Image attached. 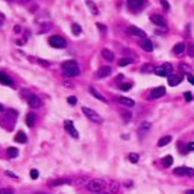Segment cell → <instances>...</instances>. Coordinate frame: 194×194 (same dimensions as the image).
<instances>
[{"instance_id": "34", "label": "cell", "mask_w": 194, "mask_h": 194, "mask_svg": "<svg viewBox=\"0 0 194 194\" xmlns=\"http://www.w3.org/2000/svg\"><path fill=\"white\" fill-rule=\"evenodd\" d=\"M130 87H132V85L129 84V83H125V84H120V85H119V89H120V90H123V91L130 90Z\"/></svg>"}, {"instance_id": "5", "label": "cell", "mask_w": 194, "mask_h": 194, "mask_svg": "<svg viewBox=\"0 0 194 194\" xmlns=\"http://www.w3.org/2000/svg\"><path fill=\"white\" fill-rule=\"evenodd\" d=\"M174 174L181 177V175H188V177H194V170L188 168V167H178L174 170Z\"/></svg>"}, {"instance_id": "39", "label": "cell", "mask_w": 194, "mask_h": 194, "mask_svg": "<svg viewBox=\"0 0 194 194\" xmlns=\"http://www.w3.org/2000/svg\"><path fill=\"white\" fill-rule=\"evenodd\" d=\"M161 5H162V7L165 10H170V3L167 2V0H161Z\"/></svg>"}, {"instance_id": "51", "label": "cell", "mask_w": 194, "mask_h": 194, "mask_svg": "<svg viewBox=\"0 0 194 194\" xmlns=\"http://www.w3.org/2000/svg\"><path fill=\"white\" fill-rule=\"evenodd\" d=\"M2 110H3V107H2V104H0V112H2Z\"/></svg>"}, {"instance_id": "38", "label": "cell", "mask_w": 194, "mask_h": 194, "mask_svg": "<svg viewBox=\"0 0 194 194\" xmlns=\"http://www.w3.org/2000/svg\"><path fill=\"white\" fill-rule=\"evenodd\" d=\"M0 194H13V190L12 188H2L0 190Z\"/></svg>"}, {"instance_id": "8", "label": "cell", "mask_w": 194, "mask_h": 194, "mask_svg": "<svg viewBox=\"0 0 194 194\" xmlns=\"http://www.w3.org/2000/svg\"><path fill=\"white\" fill-rule=\"evenodd\" d=\"M64 126H65V129H67V132L70 133L74 139H77L78 138V132H77V129L74 128V123L71 122V120H65L64 122Z\"/></svg>"}, {"instance_id": "12", "label": "cell", "mask_w": 194, "mask_h": 194, "mask_svg": "<svg viewBox=\"0 0 194 194\" xmlns=\"http://www.w3.org/2000/svg\"><path fill=\"white\" fill-rule=\"evenodd\" d=\"M0 84L9 85V87H12V85H13V80H12V78H10L7 74H5V72L0 71Z\"/></svg>"}, {"instance_id": "29", "label": "cell", "mask_w": 194, "mask_h": 194, "mask_svg": "<svg viewBox=\"0 0 194 194\" xmlns=\"http://www.w3.org/2000/svg\"><path fill=\"white\" fill-rule=\"evenodd\" d=\"M133 60L132 58H122V60H119V65L120 67H125V65H129V64H132Z\"/></svg>"}, {"instance_id": "28", "label": "cell", "mask_w": 194, "mask_h": 194, "mask_svg": "<svg viewBox=\"0 0 194 194\" xmlns=\"http://www.w3.org/2000/svg\"><path fill=\"white\" fill-rule=\"evenodd\" d=\"M162 164H164V167H165V168L171 167V165H172V156H171V155H167L165 158L162 159Z\"/></svg>"}, {"instance_id": "7", "label": "cell", "mask_w": 194, "mask_h": 194, "mask_svg": "<svg viewBox=\"0 0 194 194\" xmlns=\"http://www.w3.org/2000/svg\"><path fill=\"white\" fill-rule=\"evenodd\" d=\"M28 104L32 109H38V107L42 106V101H41V99H39L36 94H31L28 97Z\"/></svg>"}, {"instance_id": "14", "label": "cell", "mask_w": 194, "mask_h": 194, "mask_svg": "<svg viewBox=\"0 0 194 194\" xmlns=\"http://www.w3.org/2000/svg\"><path fill=\"white\" fill-rule=\"evenodd\" d=\"M164 94H165V87H158L155 90H152L151 97L152 99H159V97H162Z\"/></svg>"}, {"instance_id": "35", "label": "cell", "mask_w": 194, "mask_h": 194, "mask_svg": "<svg viewBox=\"0 0 194 194\" xmlns=\"http://www.w3.org/2000/svg\"><path fill=\"white\" fill-rule=\"evenodd\" d=\"M97 28H99V31L101 33H103V35H106V33H107V28H106V26H104V25H101V23H97Z\"/></svg>"}, {"instance_id": "52", "label": "cell", "mask_w": 194, "mask_h": 194, "mask_svg": "<svg viewBox=\"0 0 194 194\" xmlns=\"http://www.w3.org/2000/svg\"><path fill=\"white\" fill-rule=\"evenodd\" d=\"M38 194H43V193H38Z\"/></svg>"}, {"instance_id": "43", "label": "cell", "mask_w": 194, "mask_h": 194, "mask_svg": "<svg viewBox=\"0 0 194 194\" xmlns=\"http://www.w3.org/2000/svg\"><path fill=\"white\" fill-rule=\"evenodd\" d=\"M162 67H164V68H165V70H167L168 72H171V71H172V67H171V64H168V62H167V64H164Z\"/></svg>"}, {"instance_id": "42", "label": "cell", "mask_w": 194, "mask_h": 194, "mask_svg": "<svg viewBox=\"0 0 194 194\" xmlns=\"http://www.w3.org/2000/svg\"><path fill=\"white\" fill-rule=\"evenodd\" d=\"M36 62H38V64H41V65H43V67H49V62L43 61V60H36Z\"/></svg>"}, {"instance_id": "4", "label": "cell", "mask_w": 194, "mask_h": 194, "mask_svg": "<svg viewBox=\"0 0 194 194\" xmlns=\"http://www.w3.org/2000/svg\"><path fill=\"white\" fill-rule=\"evenodd\" d=\"M48 43H49L52 48H61V49L67 47V41L62 38V36H60V35L51 36V38L48 39Z\"/></svg>"}, {"instance_id": "1", "label": "cell", "mask_w": 194, "mask_h": 194, "mask_svg": "<svg viewBox=\"0 0 194 194\" xmlns=\"http://www.w3.org/2000/svg\"><path fill=\"white\" fill-rule=\"evenodd\" d=\"M62 70L67 77H77L80 74V68L76 61H65L62 64Z\"/></svg>"}, {"instance_id": "26", "label": "cell", "mask_w": 194, "mask_h": 194, "mask_svg": "<svg viewBox=\"0 0 194 194\" xmlns=\"http://www.w3.org/2000/svg\"><path fill=\"white\" fill-rule=\"evenodd\" d=\"M185 51V43H177L174 47V52L175 54H183Z\"/></svg>"}, {"instance_id": "45", "label": "cell", "mask_w": 194, "mask_h": 194, "mask_svg": "<svg viewBox=\"0 0 194 194\" xmlns=\"http://www.w3.org/2000/svg\"><path fill=\"white\" fill-rule=\"evenodd\" d=\"M187 78H188V81H190V83H191V84L194 85V76H191V74H190V76L187 77Z\"/></svg>"}, {"instance_id": "17", "label": "cell", "mask_w": 194, "mask_h": 194, "mask_svg": "<svg viewBox=\"0 0 194 194\" xmlns=\"http://www.w3.org/2000/svg\"><path fill=\"white\" fill-rule=\"evenodd\" d=\"M181 77H178V76H170L168 77V84L171 85V87H174V85H178L181 83Z\"/></svg>"}, {"instance_id": "19", "label": "cell", "mask_w": 194, "mask_h": 194, "mask_svg": "<svg viewBox=\"0 0 194 194\" xmlns=\"http://www.w3.org/2000/svg\"><path fill=\"white\" fill-rule=\"evenodd\" d=\"M101 55H103V57L106 58L107 61H113V60H114V54L110 51V49H106V48L101 51Z\"/></svg>"}, {"instance_id": "41", "label": "cell", "mask_w": 194, "mask_h": 194, "mask_svg": "<svg viewBox=\"0 0 194 194\" xmlns=\"http://www.w3.org/2000/svg\"><path fill=\"white\" fill-rule=\"evenodd\" d=\"M61 184H64L61 180H55V181H52L51 183V187H57V185H61Z\"/></svg>"}, {"instance_id": "13", "label": "cell", "mask_w": 194, "mask_h": 194, "mask_svg": "<svg viewBox=\"0 0 194 194\" xmlns=\"http://www.w3.org/2000/svg\"><path fill=\"white\" fill-rule=\"evenodd\" d=\"M89 90H90V94H91V96H94L96 99H99L100 101H103V103H107V100H106V97H104L103 94H100L97 89H94V87H90Z\"/></svg>"}, {"instance_id": "21", "label": "cell", "mask_w": 194, "mask_h": 194, "mask_svg": "<svg viewBox=\"0 0 194 194\" xmlns=\"http://www.w3.org/2000/svg\"><path fill=\"white\" fill-rule=\"evenodd\" d=\"M172 141V138L170 136V135H167V136H162L159 141H158V147H165V145H168V143Z\"/></svg>"}, {"instance_id": "30", "label": "cell", "mask_w": 194, "mask_h": 194, "mask_svg": "<svg viewBox=\"0 0 194 194\" xmlns=\"http://www.w3.org/2000/svg\"><path fill=\"white\" fill-rule=\"evenodd\" d=\"M7 155H9L10 158H16V156L19 155V152H18L16 148H7Z\"/></svg>"}, {"instance_id": "3", "label": "cell", "mask_w": 194, "mask_h": 194, "mask_svg": "<svg viewBox=\"0 0 194 194\" xmlns=\"http://www.w3.org/2000/svg\"><path fill=\"white\" fill-rule=\"evenodd\" d=\"M104 187H106V181L100 180V178H93L87 183V188L90 190L91 193H100V191H103Z\"/></svg>"}, {"instance_id": "2", "label": "cell", "mask_w": 194, "mask_h": 194, "mask_svg": "<svg viewBox=\"0 0 194 194\" xmlns=\"http://www.w3.org/2000/svg\"><path fill=\"white\" fill-rule=\"evenodd\" d=\"M81 112L84 113L85 118L89 119L90 122H93L94 125H101V123H103V118H101L97 112H94L93 109H90V107H83Z\"/></svg>"}, {"instance_id": "47", "label": "cell", "mask_w": 194, "mask_h": 194, "mask_svg": "<svg viewBox=\"0 0 194 194\" xmlns=\"http://www.w3.org/2000/svg\"><path fill=\"white\" fill-rule=\"evenodd\" d=\"M188 151H194V142H191V143H188Z\"/></svg>"}, {"instance_id": "20", "label": "cell", "mask_w": 194, "mask_h": 194, "mask_svg": "<svg viewBox=\"0 0 194 194\" xmlns=\"http://www.w3.org/2000/svg\"><path fill=\"white\" fill-rule=\"evenodd\" d=\"M109 187H110V193H112V194H118L119 190H120V184H119V183H116V181H112V183H109Z\"/></svg>"}, {"instance_id": "24", "label": "cell", "mask_w": 194, "mask_h": 194, "mask_svg": "<svg viewBox=\"0 0 194 194\" xmlns=\"http://www.w3.org/2000/svg\"><path fill=\"white\" fill-rule=\"evenodd\" d=\"M154 71H155L156 76H159V77H168V74H170V72L167 71L164 67H158V68H155Z\"/></svg>"}, {"instance_id": "16", "label": "cell", "mask_w": 194, "mask_h": 194, "mask_svg": "<svg viewBox=\"0 0 194 194\" xmlns=\"http://www.w3.org/2000/svg\"><path fill=\"white\" fill-rule=\"evenodd\" d=\"M141 47H142L147 52H151L152 49H154V43H152L149 39H143L142 42H141Z\"/></svg>"}, {"instance_id": "33", "label": "cell", "mask_w": 194, "mask_h": 194, "mask_svg": "<svg viewBox=\"0 0 194 194\" xmlns=\"http://www.w3.org/2000/svg\"><path fill=\"white\" fill-rule=\"evenodd\" d=\"M120 114H122V118L125 119V120H130V118H132V114L129 113V112H126V110H122Z\"/></svg>"}, {"instance_id": "37", "label": "cell", "mask_w": 194, "mask_h": 194, "mask_svg": "<svg viewBox=\"0 0 194 194\" xmlns=\"http://www.w3.org/2000/svg\"><path fill=\"white\" fill-rule=\"evenodd\" d=\"M38 177H39V172H38L36 170H32V171H31V178H32V180H36Z\"/></svg>"}, {"instance_id": "6", "label": "cell", "mask_w": 194, "mask_h": 194, "mask_svg": "<svg viewBox=\"0 0 194 194\" xmlns=\"http://www.w3.org/2000/svg\"><path fill=\"white\" fill-rule=\"evenodd\" d=\"M110 74H112V68H110L109 65H104V67H100L99 70H97L96 77L100 80V78H106V77H109Z\"/></svg>"}, {"instance_id": "9", "label": "cell", "mask_w": 194, "mask_h": 194, "mask_svg": "<svg viewBox=\"0 0 194 194\" xmlns=\"http://www.w3.org/2000/svg\"><path fill=\"white\" fill-rule=\"evenodd\" d=\"M128 32L130 33V35H135V36H138V38H147V33L143 32L141 28H136V26H129Z\"/></svg>"}, {"instance_id": "11", "label": "cell", "mask_w": 194, "mask_h": 194, "mask_svg": "<svg viewBox=\"0 0 194 194\" xmlns=\"http://www.w3.org/2000/svg\"><path fill=\"white\" fill-rule=\"evenodd\" d=\"M152 23H155L156 26H164L165 28V19L162 18L161 14H151Z\"/></svg>"}, {"instance_id": "49", "label": "cell", "mask_w": 194, "mask_h": 194, "mask_svg": "<svg viewBox=\"0 0 194 194\" xmlns=\"http://www.w3.org/2000/svg\"><path fill=\"white\" fill-rule=\"evenodd\" d=\"M185 194H194V190H187V191H185Z\"/></svg>"}, {"instance_id": "48", "label": "cell", "mask_w": 194, "mask_h": 194, "mask_svg": "<svg viewBox=\"0 0 194 194\" xmlns=\"http://www.w3.org/2000/svg\"><path fill=\"white\" fill-rule=\"evenodd\" d=\"M14 33H20V26H14Z\"/></svg>"}, {"instance_id": "31", "label": "cell", "mask_w": 194, "mask_h": 194, "mask_svg": "<svg viewBox=\"0 0 194 194\" xmlns=\"http://www.w3.org/2000/svg\"><path fill=\"white\" fill-rule=\"evenodd\" d=\"M71 29H72V33H74V35H80V33H81V26H80V25L72 23Z\"/></svg>"}, {"instance_id": "27", "label": "cell", "mask_w": 194, "mask_h": 194, "mask_svg": "<svg viewBox=\"0 0 194 194\" xmlns=\"http://www.w3.org/2000/svg\"><path fill=\"white\" fill-rule=\"evenodd\" d=\"M185 48H187V55H190L191 58H194V43L193 42H188Z\"/></svg>"}, {"instance_id": "46", "label": "cell", "mask_w": 194, "mask_h": 194, "mask_svg": "<svg viewBox=\"0 0 194 194\" xmlns=\"http://www.w3.org/2000/svg\"><path fill=\"white\" fill-rule=\"evenodd\" d=\"M181 67H183V70H184V71H187V72L191 71V68H190L188 65H181Z\"/></svg>"}, {"instance_id": "32", "label": "cell", "mask_w": 194, "mask_h": 194, "mask_svg": "<svg viewBox=\"0 0 194 194\" xmlns=\"http://www.w3.org/2000/svg\"><path fill=\"white\" fill-rule=\"evenodd\" d=\"M129 161L132 162V164H136L138 162V159H139V155H138V154H129Z\"/></svg>"}, {"instance_id": "36", "label": "cell", "mask_w": 194, "mask_h": 194, "mask_svg": "<svg viewBox=\"0 0 194 194\" xmlns=\"http://www.w3.org/2000/svg\"><path fill=\"white\" fill-rule=\"evenodd\" d=\"M67 101H68V104H71V106H74V104L77 103V97H74V96H70V97L67 99Z\"/></svg>"}, {"instance_id": "10", "label": "cell", "mask_w": 194, "mask_h": 194, "mask_svg": "<svg viewBox=\"0 0 194 194\" xmlns=\"http://www.w3.org/2000/svg\"><path fill=\"white\" fill-rule=\"evenodd\" d=\"M145 3H147V0H128V6L133 10L141 9Z\"/></svg>"}, {"instance_id": "23", "label": "cell", "mask_w": 194, "mask_h": 194, "mask_svg": "<svg viewBox=\"0 0 194 194\" xmlns=\"http://www.w3.org/2000/svg\"><path fill=\"white\" fill-rule=\"evenodd\" d=\"M85 5L89 6V9H90V12L93 14H99V10H97V6L91 2V0H85Z\"/></svg>"}, {"instance_id": "50", "label": "cell", "mask_w": 194, "mask_h": 194, "mask_svg": "<svg viewBox=\"0 0 194 194\" xmlns=\"http://www.w3.org/2000/svg\"><path fill=\"white\" fill-rule=\"evenodd\" d=\"M93 194H106V193H103V191H100V193H93Z\"/></svg>"}, {"instance_id": "15", "label": "cell", "mask_w": 194, "mask_h": 194, "mask_svg": "<svg viewBox=\"0 0 194 194\" xmlns=\"http://www.w3.org/2000/svg\"><path fill=\"white\" fill-rule=\"evenodd\" d=\"M14 141L18 143H26L28 142V138H26V133L25 132H18L16 136H14Z\"/></svg>"}, {"instance_id": "44", "label": "cell", "mask_w": 194, "mask_h": 194, "mask_svg": "<svg viewBox=\"0 0 194 194\" xmlns=\"http://www.w3.org/2000/svg\"><path fill=\"white\" fill-rule=\"evenodd\" d=\"M6 175H9V177H12V178H16V180H18V175L13 174V172H10V171H6Z\"/></svg>"}, {"instance_id": "25", "label": "cell", "mask_w": 194, "mask_h": 194, "mask_svg": "<svg viewBox=\"0 0 194 194\" xmlns=\"http://www.w3.org/2000/svg\"><path fill=\"white\" fill-rule=\"evenodd\" d=\"M26 125H28L29 128H32L33 125H35V114L33 113H28V116H26Z\"/></svg>"}, {"instance_id": "40", "label": "cell", "mask_w": 194, "mask_h": 194, "mask_svg": "<svg viewBox=\"0 0 194 194\" xmlns=\"http://www.w3.org/2000/svg\"><path fill=\"white\" fill-rule=\"evenodd\" d=\"M184 99L187 100V101H191V100H193V94L187 91V93H184Z\"/></svg>"}, {"instance_id": "18", "label": "cell", "mask_w": 194, "mask_h": 194, "mask_svg": "<svg viewBox=\"0 0 194 194\" xmlns=\"http://www.w3.org/2000/svg\"><path fill=\"white\" fill-rule=\"evenodd\" d=\"M119 103L123 104V106H128V107H132L133 104H135V101H133L132 99H128V97H119Z\"/></svg>"}, {"instance_id": "22", "label": "cell", "mask_w": 194, "mask_h": 194, "mask_svg": "<svg viewBox=\"0 0 194 194\" xmlns=\"http://www.w3.org/2000/svg\"><path fill=\"white\" fill-rule=\"evenodd\" d=\"M151 126H152V123H149V122H143L142 125H141V128H139V135H143L145 132H148V130L151 129Z\"/></svg>"}]
</instances>
